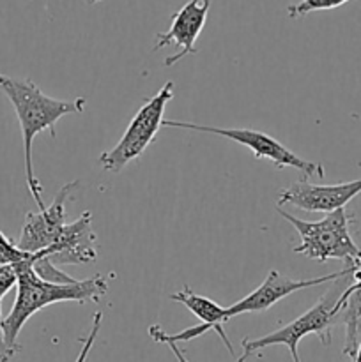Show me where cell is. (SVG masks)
I'll return each mask as SVG.
<instances>
[{"label": "cell", "instance_id": "9", "mask_svg": "<svg viewBox=\"0 0 361 362\" xmlns=\"http://www.w3.org/2000/svg\"><path fill=\"white\" fill-rule=\"evenodd\" d=\"M78 186V180L69 184H64L57 193L55 200L45 211L28 212L27 219L21 228V235L18 239V247L25 253H41L46 251L55 239L59 237L60 230L66 225V202L71 191Z\"/></svg>", "mask_w": 361, "mask_h": 362}, {"label": "cell", "instance_id": "19", "mask_svg": "<svg viewBox=\"0 0 361 362\" xmlns=\"http://www.w3.org/2000/svg\"><path fill=\"white\" fill-rule=\"evenodd\" d=\"M354 362H361V341H360V345H357L356 354H354Z\"/></svg>", "mask_w": 361, "mask_h": 362}, {"label": "cell", "instance_id": "16", "mask_svg": "<svg viewBox=\"0 0 361 362\" xmlns=\"http://www.w3.org/2000/svg\"><path fill=\"white\" fill-rule=\"evenodd\" d=\"M349 0H303L299 4H294V6H289V16L290 18H301L308 13H314V11H328L335 9V7L343 6Z\"/></svg>", "mask_w": 361, "mask_h": 362}, {"label": "cell", "instance_id": "15", "mask_svg": "<svg viewBox=\"0 0 361 362\" xmlns=\"http://www.w3.org/2000/svg\"><path fill=\"white\" fill-rule=\"evenodd\" d=\"M34 255L25 253L18 247V244H14L13 240L7 239L2 232H0V269L2 267H14V265L21 264V262L28 260Z\"/></svg>", "mask_w": 361, "mask_h": 362}, {"label": "cell", "instance_id": "5", "mask_svg": "<svg viewBox=\"0 0 361 362\" xmlns=\"http://www.w3.org/2000/svg\"><path fill=\"white\" fill-rule=\"evenodd\" d=\"M356 288L357 286L349 288L345 293L336 297V299H329V293H328V296L322 297L314 308H310L306 313H303L299 318L292 320L290 324L283 325V327H280L278 331L271 332V334L262 336V338L258 339L244 338L243 339L244 354L251 356L253 352H258V350L265 349V346L285 345L287 349H289L290 356H292V361L301 362L299 354H297V346H299L301 339L308 334H317L319 338L322 339L324 345H329V341H331L329 327H331L333 318L340 313L342 306L347 303L350 293H353Z\"/></svg>", "mask_w": 361, "mask_h": 362}, {"label": "cell", "instance_id": "10", "mask_svg": "<svg viewBox=\"0 0 361 362\" xmlns=\"http://www.w3.org/2000/svg\"><path fill=\"white\" fill-rule=\"evenodd\" d=\"M209 7H211V0H188L177 13H173L172 25H170L168 30L156 35V45L152 48L154 52L168 45H176L180 48L176 55L165 60L166 67L176 66L186 55L197 53L195 42H197L200 32L204 30Z\"/></svg>", "mask_w": 361, "mask_h": 362}, {"label": "cell", "instance_id": "18", "mask_svg": "<svg viewBox=\"0 0 361 362\" xmlns=\"http://www.w3.org/2000/svg\"><path fill=\"white\" fill-rule=\"evenodd\" d=\"M168 346H170V350H172V352H173V356H176L177 362H190V361L186 359V357H184V354L180 352V349H179V346H177V343H168ZM248 357H250V356H248V354H243V356H241L236 362H244V361L248 359Z\"/></svg>", "mask_w": 361, "mask_h": 362}, {"label": "cell", "instance_id": "20", "mask_svg": "<svg viewBox=\"0 0 361 362\" xmlns=\"http://www.w3.org/2000/svg\"><path fill=\"white\" fill-rule=\"evenodd\" d=\"M88 4H98V2H101V0H87Z\"/></svg>", "mask_w": 361, "mask_h": 362}, {"label": "cell", "instance_id": "17", "mask_svg": "<svg viewBox=\"0 0 361 362\" xmlns=\"http://www.w3.org/2000/svg\"><path fill=\"white\" fill-rule=\"evenodd\" d=\"M101 320H103V313H96L94 315V320H92V329H91V334L87 336V339L84 341V349H81L80 356H78L76 362H85L88 357V352H91L92 345L96 341V336H98L99 329H101Z\"/></svg>", "mask_w": 361, "mask_h": 362}, {"label": "cell", "instance_id": "8", "mask_svg": "<svg viewBox=\"0 0 361 362\" xmlns=\"http://www.w3.org/2000/svg\"><path fill=\"white\" fill-rule=\"evenodd\" d=\"M360 193L361 179L333 184V186H317V184H310L306 179H301L280 193L278 207L289 204L301 211L329 214L338 209H345V205Z\"/></svg>", "mask_w": 361, "mask_h": 362}, {"label": "cell", "instance_id": "7", "mask_svg": "<svg viewBox=\"0 0 361 362\" xmlns=\"http://www.w3.org/2000/svg\"><path fill=\"white\" fill-rule=\"evenodd\" d=\"M356 267H347L345 271L333 272V274L322 276V278H314V279H290L287 276L280 274L278 271H269L268 278L264 279L260 286L257 290H253L251 293H248L246 297H243L241 300H237L232 306L225 308V317L227 320L237 317V315L243 313H258V311H265L271 306H275L278 300L285 299L290 293L299 292L303 288H310V286L324 285V283L335 281V279L343 278L349 272H353Z\"/></svg>", "mask_w": 361, "mask_h": 362}, {"label": "cell", "instance_id": "13", "mask_svg": "<svg viewBox=\"0 0 361 362\" xmlns=\"http://www.w3.org/2000/svg\"><path fill=\"white\" fill-rule=\"evenodd\" d=\"M32 265H34L35 274L48 283H55V285H69V283L78 281V279H73L71 276H67L66 272L57 269V265L52 264V260H50L48 257H41V255L35 253V260Z\"/></svg>", "mask_w": 361, "mask_h": 362}, {"label": "cell", "instance_id": "12", "mask_svg": "<svg viewBox=\"0 0 361 362\" xmlns=\"http://www.w3.org/2000/svg\"><path fill=\"white\" fill-rule=\"evenodd\" d=\"M170 299L176 300V303L184 304L195 317L200 318L202 324L207 325L209 331H214L216 334L223 339V343H225V346L229 349V352L234 354L229 336H227L225 329H223V324L227 322L225 308H222L219 304H216L214 300L207 299V297L198 296V293H195L190 286H184L180 292L172 293Z\"/></svg>", "mask_w": 361, "mask_h": 362}, {"label": "cell", "instance_id": "4", "mask_svg": "<svg viewBox=\"0 0 361 362\" xmlns=\"http://www.w3.org/2000/svg\"><path fill=\"white\" fill-rule=\"evenodd\" d=\"M173 98V81H166L154 98L147 99L142 108L134 113L126 131L110 151L99 156V163L106 172L119 173L131 161L140 158L151 145L165 120V108Z\"/></svg>", "mask_w": 361, "mask_h": 362}, {"label": "cell", "instance_id": "14", "mask_svg": "<svg viewBox=\"0 0 361 362\" xmlns=\"http://www.w3.org/2000/svg\"><path fill=\"white\" fill-rule=\"evenodd\" d=\"M13 286H16V272L13 267H2L0 269V306H2V299ZM2 311H0V362H9L13 359L9 349L4 339V329H2Z\"/></svg>", "mask_w": 361, "mask_h": 362}, {"label": "cell", "instance_id": "3", "mask_svg": "<svg viewBox=\"0 0 361 362\" xmlns=\"http://www.w3.org/2000/svg\"><path fill=\"white\" fill-rule=\"evenodd\" d=\"M276 211L285 221L294 226L301 237L299 246L294 247V253L304 255L310 260H347L353 267L361 262V250L350 237V218L345 209L329 212L321 221H303L276 205Z\"/></svg>", "mask_w": 361, "mask_h": 362}, {"label": "cell", "instance_id": "11", "mask_svg": "<svg viewBox=\"0 0 361 362\" xmlns=\"http://www.w3.org/2000/svg\"><path fill=\"white\" fill-rule=\"evenodd\" d=\"M38 255L48 257L55 265H84L96 262L98 237L92 228L91 212H81L76 221L64 225L55 243Z\"/></svg>", "mask_w": 361, "mask_h": 362}, {"label": "cell", "instance_id": "1", "mask_svg": "<svg viewBox=\"0 0 361 362\" xmlns=\"http://www.w3.org/2000/svg\"><path fill=\"white\" fill-rule=\"evenodd\" d=\"M34 260L35 255L13 267L16 272V299L9 315L2 320L4 339L13 357L20 350L18 336L32 315L55 303H92L108 292V276L101 274H96L88 279H78L69 285L45 281L35 274L32 265Z\"/></svg>", "mask_w": 361, "mask_h": 362}, {"label": "cell", "instance_id": "6", "mask_svg": "<svg viewBox=\"0 0 361 362\" xmlns=\"http://www.w3.org/2000/svg\"><path fill=\"white\" fill-rule=\"evenodd\" d=\"M165 127H177V129H188V131H200V133H211L218 134V136L229 138V140L237 141L239 145H244L253 152L255 159H268L271 161L276 168H296L304 175V179L310 177H324V168L319 163H310L306 159L299 158L294 154L292 151L280 144L269 134L260 133L255 129H227V127H216V126H204V124H193V122H180V120H163Z\"/></svg>", "mask_w": 361, "mask_h": 362}, {"label": "cell", "instance_id": "2", "mask_svg": "<svg viewBox=\"0 0 361 362\" xmlns=\"http://www.w3.org/2000/svg\"><path fill=\"white\" fill-rule=\"evenodd\" d=\"M0 90L9 98L21 127L27 187L34 202L38 204L39 211H45L46 205L41 197L42 186L38 177H35L34 165H32V144H34L35 134L45 129H48L50 134L55 138L57 122L64 115L84 112L85 98H78L74 101L50 98V95L42 94L41 88L28 78L14 80V78L6 76V74H0Z\"/></svg>", "mask_w": 361, "mask_h": 362}]
</instances>
